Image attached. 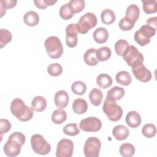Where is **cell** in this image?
<instances>
[{"label":"cell","instance_id":"6da1fadb","mask_svg":"<svg viewBox=\"0 0 157 157\" xmlns=\"http://www.w3.org/2000/svg\"><path fill=\"white\" fill-rule=\"evenodd\" d=\"M25 141L26 137L23 133L20 132H13L9 136L8 140L4 145L3 150L5 155L9 157L18 156Z\"/></svg>","mask_w":157,"mask_h":157},{"label":"cell","instance_id":"7a4b0ae2","mask_svg":"<svg viewBox=\"0 0 157 157\" xmlns=\"http://www.w3.org/2000/svg\"><path fill=\"white\" fill-rule=\"evenodd\" d=\"M10 111L13 115L21 121H28L33 117V109L27 106L20 98H15L10 104Z\"/></svg>","mask_w":157,"mask_h":157},{"label":"cell","instance_id":"3957f363","mask_svg":"<svg viewBox=\"0 0 157 157\" xmlns=\"http://www.w3.org/2000/svg\"><path fill=\"white\" fill-rule=\"evenodd\" d=\"M44 46L48 56L52 59L61 57L63 53V47L60 39L56 36H50L45 41Z\"/></svg>","mask_w":157,"mask_h":157},{"label":"cell","instance_id":"277c9868","mask_svg":"<svg viewBox=\"0 0 157 157\" xmlns=\"http://www.w3.org/2000/svg\"><path fill=\"white\" fill-rule=\"evenodd\" d=\"M97 22L98 19L95 14L91 12H87L82 15L75 24L77 32L82 34H86L91 28L96 26Z\"/></svg>","mask_w":157,"mask_h":157},{"label":"cell","instance_id":"5b68a950","mask_svg":"<svg viewBox=\"0 0 157 157\" xmlns=\"http://www.w3.org/2000/svg\"><path fill=\"white\" fill-rule=\"evenodd\" d=\"M102 110L111 121L120 120L123 113L122 108L115 101H110L107 98L104 102Z\"/></svg>","mask_w":157,"mask_h":157},{"label":"cell","instance_id":"8992f818","mask_svg":"<svg viewBox=\"0 0 157 157\" xmlns=\"http://www.w3.org/2000/svg\"><path fill=\"white\" fill-rule=\"evenodd\" d=\"M155 28L146 24L142 25L140 29L136 31L134 35V39L140 46H145L150 42L151 37H153L156 34Z\"/></svg>","mask_w":157,"mask_h":157},{"label":"cell","instance_id":"52a82bcc","mask_svg":"<svg viewBox=\"0 0 157 157\" xmlns=\"http://www.w3.org/2000/svg\"><path fill=\"white\" fill-rule=\"evenodd\" d=\"M31 145L33 150L37 154L45 155L51 151V146L44 137L39 134L32 136L31 138Z\"/></svg>","mask_w":157,"mask_h":157},{"label":"cell","instance_id":"ba28073f","mask_svg":"<svg viewBox=\"0 0 157 157\" xmlns=\"http://www.w3.org/2000/svg\"><path fill=\"white\" fill-rule=\"evenodd\" d=\"M122 56L130 67L139 63H144V58L143 55L134 45H129Z\"/></svg>","mask_w":157,"mask_h":157},{"label":"cell","instance_id":"9c48e42d","mask_svg":"<svg viewBox=\"0 0 157 157\" xmlns=\"http://www.w3.org/2000/svg\"><path fill=\"white\" fill-rule=\"evenodd\" d=\"M101 147L100 140L96 137H90L86 139L83 147L84 155L86 157H98Z\"/></svg>","mask_w":157,"mask_h":157},{"label":"cell","instance_id":"30bf717a","mask_svg":"<svg viewBox=\"0 0 157 157\" xmlns=\"http://www.w3.org/2000/svg\"><path fill=\"white\" fill-rule=\"evenodd\" d=\"M101 121L98 118L94 117L82 119L79 124V128L81 130L90 132H98L101 129Z\"/></svg>","mask_w":157,"mask_h":157},{"label":"cell","instance_id":"8fae6325","mask_svg":"<svg viewBox=\"0 0 157 157\" xmlns=\"http://www.w3.org/2000/svg\"><path fill=\"white\" fill-rule=\"evenodd\" d=\"M74 143L67 139H61L57 144L56 156L57 157H71L74 151Z\"/></svg>","mask_w":157,"mask_h":157},{"label":"cell","instance_id":"7c38bea8","mask_svg":"<svg viewBox=\"0 0 157 157\" xmlns=\"http://www.w3.org/2000/svg\"><path fill=\"white\" fill-rule=\"evenodd\" d=\"M132 72L136 79L141 82H148L152 77L151 73L143 64L139 63L134 64L132 67Z\"/></svg>","mask_w":157,"mask_h":157},{"label":"cell","instance_id":"4fadbf2b","mask_svg":"<svg viewBox=\"0 0 157 157\" xmlns=\"http://www.w3.org/2000/svg\"><path fill=\"white\" fill-rule=\"evenodd\" d=\"M77 30L74 23L68 25L66 28V42L70 48H74L77 45Z\"/></svg>","mask_w":157,"mask_h":157},{"label":"cell","instance_id":"5bb4252c","mask_svg":"<svg viewBox=\"0 0 157 157\" xmlns=\"http://www.w3.org/2000/svg\"><path fill=\"white\" fill-rule=\"evenodd\" d=\"M54 101L56 107L58 108H65L69 103V94L64 90H59L55 93Z\"/></svg>","mask_w":157,"mask_h":157},{"label":"cell","instance_id":"9a60e30c","mask_svg":"<svg viewBox=\"0 0 157 157\" xmlns=\"http://www.w3.org/2000/svg\"><path fill=\"white\" fill-rule=\"evenodd\" d=\"M126 123L132 128L139 127L141 123V117L140 114L134 110L129 112L125 118Z\"/></svg>","mask_w":157,"mask_h":157},{"label":"cell","instance_id":"2e32d148","mask_svg":"<svg viewBox=\"0 0 157 157\" xmlns=\"http://www.w3.org/2000/svg\"><path fill=\"white\" fill-rule=\"evenodd\" d=\"M140 15V9L137 5L132 4H130L126 9L125 17L126 19L132 23H136Z\"/></svg>","mask_w":157,"mask_h":157},{"label":"cell","instance_id":"e0dca14e","mask_svg":"<svg viewBox=\"0 0 157 157\" xmlns=\"http://www.w3.org/2000/svg\"><path fill=\"white\" fill-rule=\"evenodd\" d=\"M124 90L122 87L115 86L107 91L106 98L110 101H116L121 99L124 96Z\"/></svg>","mask_w":157,"mask_h":157},{"label":"cell","instance_id":"ac0fdd59","mask_svg":"<svg viewBox=\"0 0 157 157\" xmlns=\"http://www.w3.org/2000/svg\"><path fill=\"white\" fill-rule=\"evenodd\" d=\"M112 134L117 140L121 141L125 140L129 136V131L126 126L119 124L113 128Z\"/></svg>","mask_w":157,"mask_h":157},{"label":"cell","instance_id":"d6986e66","mask_svg":"<svg viewBox=\"0 0 157 157\" xmlns=\"http://www.w3.org/2000/svg\"><path fill=\"white\" fill-rule=\"evenodd\" d=\"M94 41L98 44H104L107 42L109 37L107 30L103 27L98 28L93 34Z\"/></svg>","mask_w":157,"mask_h":157},{"label":"cell","instance_id":"ffe728a7","mask_svg":"<svg viewBox=\"0 0 157 157\" xmlns=\"http://www.w3.org/2000/svg\"><path fill=\"white\" fill-rule=\"evenodd\" d=\"M72 110L77 114H83L88 109V103L86 100L82 98L75 99L72 103Z\"/></svg>","mask_w":157,"mask_h":157},{"label":"cell","instance_id":"44dd1931","mask_svg":"<svg viewBox=\"0 0 157 157\" xmlns=\"http://www.w3.org/2000/svg\"><path fill=\"white\" fill-rule=\"evenodd\" d=\"M23 21L27 26H36L39 21V16L35 11H28L26 12L23 16Z\"/></svg>","mask_w":157,"mask_h":157},{"label":"cell","instance_id":"7402d4cb","mask_svg":"<svg viewBox=\"0 0 157 157\" xmlns=\"http://www.w3.org/2000/svg\"><path fill=\"white\" fill-rule=\"evenodd\" d=\"M83 60L86 64L90 66L97 65L99 61L96 57V49L91 48L87 50L84 54Z\"/></svg>","mask_w":157,"mask_h":157},{"label":"cell","instance_id":"603a6c76","mask_svg":"<svg viewBox=\"0 0 157 157\" xmlns=\"http://www.w3.org/2000/svg\"><path fill=\"white\" fill-rule=\"evenodd\" d=\"M89 99L91 104L94 106H99L102 101L103 93L99 89L94 88L89 93Z\"/></svg>","mask_w":157,"mask_h":157},{"label":"cell","instance_id":"cb8c5ba5","mask_svg":"<svg viewBox=\"0 0 157 157\" xmlns=\"http://www.w3.org/2000/svg\"><path fill=\"white\" fill-rule=\"evenodd\" d=\"M47 107V101L46 99L41 96H37L33 98L31 102V107L33 110L40 112L44 111Z\"/></svg>","mask_w":157,"mask_h":157},{"label":"cell","instance_id":"d4e9b609","mask_svg":"<svg viewBox=\"0 0 157 157\" xmlns=\"http://www.w3.org/2000/svg\"><path fill=\"white\" fill-rule=\"evenodd\" d=\"M51 119L52 121L55 124H62L67 119L66 112L63 109L58 108L53 111L51 117Z\"/></svg>","mask_w":157,"mask_h":157},{"label":"cell","instance_id":"484cf974","mask_svg":"<svg viewBox=\"0 0 157 157\" xmlns=\"http://www.w3.org/2000/svg\"><path fill=\"white\" fill-rule=\"evenodd\" d=\"M112 77L107 74H101L96 78L97 85L102 89H106L112 84Z\"/></svg>","mask_w":157,"mask_h":157},{"label":"cell","instance_id":"4316f807","mask_svg":"<svg viewBox=\"0 0 157 157\" xmlns=\"http://www.w3.org/2000/svg\"><path fill=\"white\" fill-rule=\"evenodd\" d=\"M115 80L118 84L127 86L131 83L132 78L129 72L125 71H121L116 74Z\"/></svg>","mask_w":157,"mask_h":157},{"label":"cell","instance_id":"83f0119b","mask_svg":"<svg viewBox=\"0 0 157 157\" xmlns=\"http://www.w3.org/2000/svg\"><path fill=\"white\" fill-rule=\"evenodd\" d=\"M115 14L114 12L109 9L103 10L101 13V18L102 21L105 25H110L115 20Z\"/></svg>","mask_w":157,"mask_h":157},{"label":"cell","instance_id":"f1b7e54d","mask_svg":"<svg viewBox=\"0 0 157 157\" xmlns=\"http://www.w3.org/2000/svg\"><path fill=\"white\" fill-rule=\"evenodd\" d=\"M119 152L123 157H131L135 153V147L130 143H124L121 145Z\"/></svg>","mask_w":157,"mask_h":157},{"label":"cell","instance_id":"f546056e","mask_svg":"<svg viewBox=\"0 0 157 157\" xmlns=\"http://www.w3.org/2000/svg\"><path fill=\"white\" fill-rule=\"evenodd\" d=\"M143 3L144 12L147 14H151L156 12L157 2L156 0H142Z\"/></svg>","mask_w":157,"mask_h":157},{"label":"cell","instance_id":"4dcf8cb0","mask_svg":"<svg viewBox=\"0 0 157 157\" xmlns=\"http://www.w3.org/2000/svg\"><path fill=\"white\" fill-rule=\"evenodd\" d=\"M112 55L111 50L107 47H102L96 50V57L99 61L108 60Z\"/></svg>","mask_w":157,"mask_h":157},{"label":"cell","instance_id":"1f68e13d","mask_svg":"<svg viewBox=\"0 0 157 157\" xmlns=\"http://www.w3.org/2000/svg\"><path fill=\"white\" fill-rule=\"evenodd\" d=\"M68 3L74 14L82 12L85 7V2L83 0H71Z\"/></svg>","mask_w":157,"mask_h":157},{"label":"cell","instance_id":"d6a6232c","mask_svg":"<svg viewBox=\"0 0 157 157\" xmlns=\"http://www.w3.org/2000/svg\"><path fill=\"white\" fill-rule=\"evenodd\" d=\"M12 39L11 33L6 29L1 28L0 29V48H3L8 43H9Z\"/></svg>","mask_w":157,"mask_h":157},{"label":"cell","instance_id":"836d02e7","mask_svg":"<svg viewBox=\"0 0 157 157\" xmlns=\"http://www.w3.org/2000/svg\"><path fill=\"white\" fill-rule=\"evenodd\" d=\"M71 90L75 94L83 95L86 91V85L82 81H76L72 84Z\"/></svg>","mask_w":157,"mask_h":157},{"label":"cell","instance_id":"e575fe53","mask_svg":"<svg viewBox=\"0 0 157 157\" xmlns=\"http://www.w3.org/2000/svg\"><path fill=\"white\" fill-rule=\"evenodd\" d=\"M142 132L145 137L147 138H152L156 134V126L152 123L145 124L142 129Z\"/></svg>","mask_w":157,"mask_h":157},{"label":"cell","instance_id":"d590c367","mask_svg":"<svg viewBox=\"0 0 157 157\" xmlns=\"http://www.w3.org/2000/svg\"><path fill=\"white\" fill-rule=\"evenodd\" d=\"M74 15V13L71 10L69 3L64 4L59 9V16L61 18L67 20L71 19Z\"/></svg>","mask_w":157,"mask_h":157},{"label":"cell","instance_id":"8d00e7d4","mask_svg":"<svg viewBox=\"0 0 157 157\" xmlns=\"http://www.w3.org/2000/svg\"><path fill=\"white\" fill-rule=\"evenodd\" d=\"M63 132L71 136H75L80 133V129L76 123H69L66 124L63 129Z\"/></svg>","mask_w":157,"mask_h":157},{"label":"cell","instance_id":"74e56055","mask_svg":"<svg viewBox=\"0 0 157 157\" xmlns=\"http://www.w3.org/2000/svg\"><path fill=\"white\" fill-rule=\"evenodd\" d=\"M128 46L129 43L127 40L124 39H120L117 40L114 45L116 53L118 56H122Z\"/></svg>","mask_w":157,"mask_h":157},{"label":"cell","instance_id":"f35d334b","mask_svg":"<svg viewBox=\"0 0 157 157\" xmlns=\"http://www.w3.org/2000/svg\"><path fill=\"white\" fill-rule=\"evenodd\" d=\"M47 72L53 77L60 75L63 72V67L59 63H52L47 67Z\"/></svg>","mask_w":157,"mask_h":157},{"label":"cell","instance_id":"ab89813d","mask_svg":"<svg viewBox=\"0 0 157 157\" xmlns=\"http://www.w3.org/2000/svg\"><path fill=\"white\" fill-rule=\"evenodd\" d=\"M17 1L16 0H1L0 1V9L2 17L6 13L7 9L13 8L16 6Z\"/></svg>","mask_w":157,"mask_h":157},{"label":"cell","instance_id":"60d3db41","mask_svg":"<svg viewBox=\"0 0 157 157\" xmlns=\"http://www.w3.org/2000/svg\"><path fill=\"white\" fill-rule=\"evenodd\" d=\"M134 25H135L134 23L130 21L129 20H128L124 17L122 18L118 23V26L120 29L124 31H129L132 29L134 28Z\"/></svg>","mask_w":157,"mask_h":157},{"label":"cell","instance_id":"b9f144b4","mask_svg":"<svg viewBox=\"0 0 157 157\" xmlns=\"http://www.w3.org/2000/svg\"><path fill=\"white\" fill-rule=\"evenodd\" d=\"M57 1L54 0H34V3L35 6L40 9H45L48 6H52L56 3Z\"/></svg>","mask_w":157,"mask_h":157},{"label":"cell","instance_id":"7bdbcfd3","mask_svg":"<svg viewBox=\"0 0 157 157\" xmlns=\"http://www.w3.org/2000/svg\"><path fill=\"white\" fill-rule=\"evenodd\" d=\"M11 127V123L8 120L1 118L0 120V132L1 137L3 134H6L9 132L10 130Z\"/></svg>","mask_w":157,"mask_h":157},{"label":"cell","instance_id":"ee69618b","mask_svg":"<svg viewBox=\"0 0 157 157\" xmlns=\"http://www.w3.org/2000/svg\"><path fill=\"white\" fill-rule=\"evenodd\" d=\"M156 21H157L156 17H150L147 20V24L153 27L155 29H156Z\"/></svg>","mask_w":157,"mask_h":157}]
</instances>
